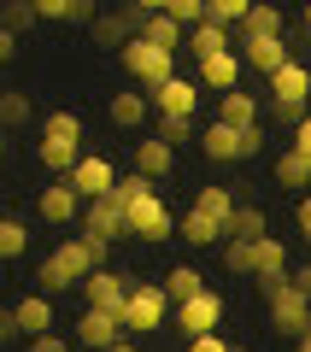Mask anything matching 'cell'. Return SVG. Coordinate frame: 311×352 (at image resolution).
<instances>
[{
	"label": "cell",
	"instance_id": "obj_1",
	"mask_svg": "<svg viewBox=\"0 0 311 352\" xmlns=\"http://www.w3.org/2000/svg\"><path fill=\"white\" fill-rule=\"evenodd\" d=\"M100 264H106V241H94V235H65L59 247L36 264V288H41V294H71V288H83V282L94 276Z\"/></svg>",
	"mask_w": 311,
	"mask_h": 352
},
{
	"label": "cell",
	"instance_id": "obj_2",
	"mask_svg": "<svg viewBox=\"0 0 311 352\" xmlns=\"http://www.w3.org/2000/svg\"><path fill=\"white\" fill-rule=\"evenodd\" d=\"M224 264L235 270V276H253L259 288H270V282H282V276H288V241H276V235L235 241V235H229V247H224Z\"/></svg>",
	"mask_w": 311,
	"mask_h": 352
},
{
	"label": "cell",
	"instance_id": "obj_3",
	"mask_svg": "<svg viewBox=\"0 0 311 352\" xmlns=\"http://www.w3.org/2000/svg\"><path fill=\"white\" fill-rule=\"evenodd\" d=\"M36 159L47 164L53 176H71L76 159H83V118H76V112H47V118H41Z\"/></svg>",
	"mask_w": 311,
	"mask_h": 352
},
{
	"label": "cell",
	"instance_id": "obj_4",
	"mask_svg": "<svg viewBox=\"0 0 311 352\" xmlns=\"http://www.w3.org/2000/svg\"><path fill=\"white\" fill-rule=\"evenodd\" d=\"M264 147V129L253 124V129H241V124H224V118H212V124L200 129V153L212 164H241V159H253V153Z\"/></svg>",
	"mask_w": 311,
	"mask_h": 352
},
{
	"label": "cell",
	"instance_id": "obj_5",
	"mask_svg": "<svg viewBox=\"0 0 311 352\" xmlns=\"http://www.w3.org/2000/svg\"><path fill=\"white\" fill-rule=\"evenodd\" d=\"M305 106H311V71L299 59H288L282 71L270 76V112H276V124L294 129L299 118H305Z\"/></svg>",
	"mask_w": 311,
	"mask_h": 352
},
{
	"label": "cell",
	"instance_id": "obj_6",
	"mask_svg": "<svg viewBox=\"0 0 311 352\" xmlns=\"http://www.w3.org/2000/svg\"><path fill=\"white\" fill-rule=\"evenodd\" d=\"M118 59H124V71L136 76L141 88H159V82H171L176 76V47H159V41H147V36H136L129 47H118Z\"/></svg>",
	"mask_w": 311,
	"mask_h": 352
},
{
	"label": "cell",
	"instance_id": "obj_7",
	"mask_svg": "<svg viewBox=\"0 0 311 352\" xmlns=\"http://www.w3.org/2000/svg\"><path fill=\"white\" fill-rule=\"evenodd\" d=\"M264 300H270V329L282 340H299L305 335V317H311V300L299 294V282L294 276H282V282H270L264 288Z\"/></svg>",
	"mask_w": 311,
	"mask_h": 352
},
{
	"label": "cell",
	"instance_id": "obj_8",
	"mask_svg": "<svg viewBox=\"0 0 311 352\" xmlns=\"http://www.w3.org/2000/svg\"><path fill=\"white\" fill-rule=\"evenodd\" d=\"M171 294H164V282H136V294H129V305H124V329L129 335H153V329L171 317Z\"/></svg>",
	"mask_w": 311,
	"mask_h": 352
},
{
	"label": "cell",
	"instance_id": "obj_9",
	"mask_svg": "<svg viewBox=\"0 0 311 352\" xmlns=\"http://www.w3.org/2000/svg\"><path fill=\"white\" fill-rule=\"evenodd\" d=\"M176 229H182V223L171 217V206H164L153 188L141 194V200H129V235H136V241H153V247H159V241H171Z\"/></svg>",
	"mask_w": 311,
	"mask_h": 352
},
{
	"label": "cell",
	"instance_id": "obj_10",
	"mask_svg": "<svg viewBox=\"0 0 311 352\" xmlns=\"http://www.w3.org/2000/svg\"><path fill=\"white\" fill-rule=\"evenodd\" d=\"M124 335H129V329H124V311L83 305V317H76V346H88V352H112Z\"/></svg>",
	"mask_w": 311,
	"mask_h": 352
},
{
	"label": "cell",
	"instance_id": "obj_11",
	"mask_svg": "<svg viewBox=\"0 0 311 352\" xmlns=\"http://www.w3.org/2000/svg\"><path fill=\"white\" fill-rule=\"evenodd\" d=\"M83 194H76V182L71 176H53L47 188L36 194V212H41V223H53V229H65V223H83Z\"/></svg>",
	"mask_w": 311,
	"mask_h": 352
},
{
	"label": "cell",
	"instance_id": "obj_12",
	"mask_svg": "<svg viewBox=\"0 0 311 352\" xmlns=\"http://www.w3.org/2000/svg\"><path fill=\"white\" fill-rule=\"evenodd\" d=\"M83 235H94V241H106V247H112L118 235H129V206L118 200V194L88 200V206H83Z\"/></svg>",
	"mask_w": 311,
	"mask_h": 352
},
{
	"label": "cell",
	"instance_id": "obj_13",
	"mask_svg": "<svg viewBox=\"0 0 311 352\" xmlns=\"http://www.w3.org/2000/svg\"><path fill=\"white\" fill-rule=\"evenodd\" d=\"M217 323H224V300H217L212 288H200L194 300H182V305H176V329H182L188 340H194V335H212Z\"/></svg>",
	"mask_w": 311,
	"mask_h": 352
},
{
	"label": "cell",
	"instance_id": "obj_14",
	"mask_svg": "<svg viewBox=\"0 0 311 352\" xmlns=\"http://www.w3.org/2000/svg\"><path fill=\"white\" fill-rule=\"evenodd\" d=\"M129 294H136V282H129L124 270H106V264L83 282V300H88V305H106V311H124Z\"/></svg>",
	"mask_w": 311,
	"mask_h": 352
},
{
	"label": "cell",
	"instance_id": "obj_15",
	"mask_svg": "<svg viewBox=\"0 0 311 352\" xmlns=\"http://www.w3.org/2000/svg\"><path fill=\"white\" fill-rule=\"evenodd\" d=\"M235 47H241V59H247V71H259V76H276L288 59H294L282 36H241Z\"/></svg>",
	"mask_w": 311,
	"mask_h": 352
},
{
	"label": "cell",
	"instance_id": "obj_16",
	"mask_svg": "<svg viewBox=\"0 0 311 352\" xmlns=\"http://www.w3.org/2000/svg\"><path fill=\"white\" fill-rule=\"evenodd\" d=\"M71 182H76V194H83V200H106V194L118 188V170H112V159L83 153V159H76V170H71Z\"/></svg>",
	"mask_w": 311,
	"mask_h": 352
},
{
	"label": "cell",
	"instance_id": "obj_17",
	"mask_svg": "<svg viewBox=\"0 0 311 352\" xmlns=\"http://www.w3.org/2000/svg\"><path fill=\"white\" fill-rule=\"evenodd\" d=\"M141 24H147V12L129 0L124 12H100L94 18V36H100V47H129V41L141 36Z\"/></svg>",
	"mask_w": 311,
	"mask_h": 352
},
{
	"label": "cell",
	"instance_id": "obj_18",
	"mask_svg": "<svg viewBox=\"0 0 311 352\" xmlns=\"http://www.w3.org/2000/svg\"><path fill=\"white\" fill-rule=\"evenodd\" d=\"M147 112H159L147 88H118L112 100H106V118H112L118 129H141V124H147Z\"/></svg>",
	"mask_w": 311,
	"mask_h": 352
},
{
	"label": "cell",
	"instance_id": "obj_19",
	"mask_svg": "<svg viewBox=\"0 0 311 352\" xmlns=\"http://www.w3.org/2000/svg\"><path fill=\"white\" fill-rule=\"evenodd\" d=\"M241 71H247L241 47H229V53H206V59H200V82H206V88H217V94L241 88Z\"/></svg>",
	"mask_w": 311,
	"mask_h": 352
},
{
	"label": "cell",
	"instance_id": "obj_20",
	"mask_svg": "<svg viewBox=\"0 0 311 352\" xmlns=\"http://www.w3.org/2000/svg\"><path fill=\"white\" fill-rule=\"evenodd\" d=\"M153 106H159V118H194V106H200V82L171 76V82L153 88Z\"/></svg>",
	"mask_w": 311,
	"mask_h": 352
},
{
	"label": "cell",
	"instance_id": "obj_21",
	"mask_svg": "<svg viewBox=\"0 0 311 352\" xmlns=\"http://www.w3.org/2000/svg\"><path fill=\"white\" fill-rule=\"evenodd\" d=\"M12 323H18V335H47L53 329V294H24V300L12 305Z\"/></svg>",
	"mask_w": 311,
	"mask_h": 352
},
{
	"label": "cell",
	"instance_id": "obj_22",
	"mask_svg": "<svg viewBox=\"0 0 311 352\" xmlns=\"http://www.w3.org/2000/svg\"><path fill=\"white\" fill-rule=\"evenodd\" d=\"M136 170H141V176H153V182H159V176H171V170H176V147H171L164 135L136 141Z\"/></svg>",
	"mask_w": 311,
	"mask_h": 352
},
{
	"label": "cell",
	"instance_id": "obj_23",
	"mask_svg": "<svg viewBox=\"0 0 311 352\" xmlns=\"http://www.w3.org/2000/svg\"><path fill=\"white\" fill-rule=\"evenodd\" d=\"M276 188H288V194H299V188H311V159L299 147H288V153H276Z\"/></svg>",
	"mask_w": 311,
	"mask_h": 352
},
{
	"label": "cell",
	"instance_id": "obj_24",
	"mask_svg": "<svg viewBox=\"0 0 311 352\" xmlns=\"http://www.w3.org/2000/svg\"><path fill=\"white\" fill-rule=\"evenodd\" d=\"M217 118H224V124L253 129V124H259V94H247V88H229V94H217Z\"/></svg>",
	"mask_w": 311,
	"mask_h": 352
},
{
	"label": "cell",
	"instance_id": "obj_25",
	"mask_svg": "<svg viewBox=\"0 0 311 352\" xmlns=\"http://www.w3.org/2000/svg\"><path fill=\"white\" fill-rule=\"evenodd\" d=\"M176 235H182V241H188V247H217V241H224V235H229V229H224V223H217V217H212V212H200V206H194V212H188V217H182V229H176Z\"/></svg>",
	"mask_w": 311,
	"mask_h": 352
},
{
	"label": "cell",
	"instance_id": "obj_26",
	"mask_svg": "<svg viewBox=\"0 0 311 352\" xmlns=\"http://www.w3.org/2000/svg\"><path fill=\"white\" fill-rule=\"evenodd\" d=\"M235 41H229V24H217V18H206V24L188 30V53L194 59H206V53H229Z\"/></svg>",
	"mask_w": 311,
	"mask_h": 352
},
{
	"label": "cell",
	"instance_id": "obj_27",
	"mask_svg": "<svg viewBox=\"0 0 311 352\" xmlns=\"http://www.w3.org/2000/svg\"><path fill=\"white\" fill-rule=\"evenodd\" d=\"M194 206H200V212H212V217H217V223H224V229H229V217L241 212V200H235V188H229V182H206Z\"/></svg>",
	"mask_w": 311,
	"mask_h": 352
},
{
	"label": "cell",
	"instance_id": "obj_28",
	"mask_svg": "<svg viewBox=\"0 0 311 352\" xmlns=\"http://www.w3.org/2000/svg\"><path fill=\"white\" fill-rule=\"evenodd\" d=\"M141 36L159 41V47H188V24H182V18H171V12H147Z\"/></svg>",
	"mask_w": 311,
	"mask_h": 352
},
{
	"label": "cell",
	"instance_id": "obj_29",
	"mask_svg": "<svg viewBox=\"0 0 311 352\" xmlns=\"http://www.w3.org/2000/svg\"><path fill=\"white\" fill-rule=\"evenodd\" d=\"M282 6H270V0H259V6H253L247 12V24H241V36H282Z\"/></svg>",
	"mask_w": 311,
	"mask_h": 352
},
{
	"label": "cell",
	"instance_id": "obj_30",
	"mask_svg": "<svg viewBox=\"0 0 311 352\" xmlns=\"http://www.w3.org/2000/svg\"><path fill=\"white\" fill-rule=\"evenodd\" d=\"M30 252V229H24V217H0V258L12 264V258H24Z\"/></svg>",
	"mask_w": 311,
	"mask_h": 352
},
{
	"label": "cell",
	"instance_id": "obj_31",
	"mask_svg": "<svg viewBox=\"0 0 311 352\" xmlns=\"http://www.w3.org/2000/svg\"><path fill=\"white\" fill-rule=\"evenodd\" d=\"M200 288H206V276H200L194 264H176L171 276H164V294H171V300H176V305H182V300H194V294H200Z\"/></svg>",
	"mask_w": 311,
	"mask_h": 352
},
{
	"label": "cell",
	"instance_id": "obj_32",
	"mask_svg": "<svg viewBox=\"0 0 311 352\" xmlns=\"http://www.w3.org/2000/svg\"><path fill=\"white\" fill-rule=\"evenodd\" d=\"M229 235L235 241H259V235H270V217H264L259 206H241V212L229 217Z\"/></svg>",
	"mask_w": 311,
	"mask_h": 352
},
{
	"label": "cell",
	"instance_id": "obj_33",
	"mask_svg": "<svg viewBox=\"0 0 311 352\" xmlns=\"http://www.w3.org/2000/svg\"><path fill=\"white\" fill-rule=\"evenodd\" d=\"M0 124H6V129H24V124H30V100L18 94V88L0 94Z\"/></svg>",
	"mask_w": 311,
	"mask_h": 352
},
{
	"label": "cell",
	"instance_id": "obj_34",
	"mask_svg": "<svg viewBox=\"0 0 311 352\" xmlns=\"http://www.w3.org/2000/svg\"><path fill=\"white\" fill-rule=\"evenodd\" d=\"M164 12H171V18H182V24L194 30V24H206V18H212V0H171Z\"/></svg>",
	"mask_w": 311,
	"mask_h": 352
},
{
	"label": "cell",
	"instance_id": "obj_35",
	"mask_svg": "<svg viewBox=\"0 0 311 352\" xmlns=\"http://www.w3.org/2000/svg\"><path fill=\"white\" fill-rule=\"evenodd\" d=\"M253 6H259V0H212V18L217 24H247Z\"/></svg>",
	"mask_w": 311,
	"mask_h": 352
},
{
	"label": "cell",
	"instance_id": "obj_36",
	"mask_svg": "<svg viewBox=\"0 0 311 352\" xmlns=\"http://www.w3.org/2000/svg\"><path fill=\"white\" fill-rule=\"evenodd\" d=\"M153 135H164L171 147H182V141H194V118H159V129Z\"/></svg>",
	"mask_w": 311,
	"mask_h": 352
},
{
	"label": "cell",
	"instance_id": "obj_37",
	"mask_svg": "<svg viewBox=\"0 0 311 352\" xmlns=\"http://www.w3.org/2000/svg\"><path fill=\"white\" fill-rule=\"evenodd\" d=\"M36 24V6L30 0H6V30H30Z\"/></svg>",
	"mask_w": 311,
	"mask_h": 352
},
{
	"label": "cell",
	"instance_id": "obj_38",
	"mask_svg": "<svg viewBox=\"0 0 311 352\" xmlns=\"http://www.w3.org/2000/svg\"><path fill=\"white\" fill-rule=\"evenodd\" d=\"M188 352H229V340L212 329V335H194V340H188Z\"/></svg>",
	"mask_w": 311,
	"mask_h": 352
},
{
	"label": "cell",
	"instance_id": "obj_39",
	"mask_svg": "<svg viewBox=\"0 0 311 352\" xmlns=\"http://www.w3.org/2000/svg\"><path fill=\"white\" fill-rule=\"evenodd\" d=\"M94 18H100L94 0H71V18H65V24H94Z\"/></svg>",
	"mask_w": 311,
	"mask_h": 352
},
{
	"label": "cell",
	"instance_id": "obj_40",
	"mask_svg": "<svg viewBox=\"0 0 311 352\" xmlns=\"http://www.w3.org/2000/svg\"><path fill=\"white\" fill-rule=\"evenodd\" d=\"M36 18H71V0H30Z\"/></svg>",
	"mask_w": 311,
	"mask_h": 352
},
{
	"label": "cell",
	"instance_id": "obj_41",
	"mask_svg": "<svg viewBox=\"0 0 311 352\" xmlns=\"http://www.w3.org/2000/svg\"><path fill=\"white\" fill-rule=\"evenodd\" d=\"M294 223H299V241H311V194H299V206H294Z\"/></svg>",
	"mask_w": 311,
	"mask_h": 352
},
{
	"label": "cell",
	"instance_id": "obj_42",
	"mask_svg": "<svg viewBox=\"0 0 311 352\" xmlns=\"http://www.w3.org/2000/svg\"><path fill=\"white\" fill-rule=\"evenodd\" d=\"M294 147H299V153H305V159H311V112H305V118H299V124H294Z\"/></svg>",
	"mask_w": 311,
	"mask_h": 352
},
{
	"label": "cell",
	"instance_id": "obj_43",
	"mask_svg": "<svg viewBox=\"0 0 311 352\" xmlns=\"http://www.w3.org/2000/svg\"><path fill=\"white\" fill-rule=\"evenodd\" d=\"M0 59H6V65L18 59V30H6V24H0Z\"/></svg>",
	"mask_w": 311,
	"mask_h": 352
},
{
	"label": "cell",
	"instance_id": "obj_44",
	"mask_svg": "<svg viewBox=\"0 0 311 352\" xmlns=\"http://www.w3.org/2000/svg\"><path fill=\"white\" fill-rule=\"evenodd\" d=\"M30 352H59V335H53V329L47 335H30Z\"/></svg>",
	"mask_w": 311,
	"mask_h": 352
},
{
	"label": "cell",
	"instance_id": "obj_45",
	"mask_svg": "<svg viewBox=\"0 0 311 352\" xmlns=\"http://www.w3.org/2000/svg\"><path fill=\"white\" fill-rule=\"evenodd\" d=\"M288 276H294V282H299V294H305V300H311V264H294Z\"/></svg>",
	"mask_w": 311,
	"mask_h": 352
},
{
	"label": "cell",
	"instance_id": "obj_46",
	"mask_svg": "<svg viewBox=\"0 0 311 352\" xmlns=\"http://www.w3.org/2000/svg\"><path fill=\"white\" fill-rule=\"evenodd\" d=\"M141 12H164V6H171V0H136Z\"/></svg>",
	"mask_w": 311,
	"mask_h": 352
},
{
	"label": "cell",
	"instance_id": "obj_47",
	"mask_svg": "<svg viewBox=\"0 0 311 352\" xmlns=\"http://www.w3.org/2000/svg\"><path fill=\"white\" fill-rule=\"evenodd\" d=\"M112 352H141V346H136V335H124V340H118Z\"/></svg>",
	"mask_w": 311,
	"mask_h": 352
},
{
	"label": "cell",
	"instance_id": "obj_48",
	"mask_svg": "<svg viewBox=\"0 0 311 352\" xmlns=\"http://www.w3.org/2000/svg\"><path fill=\"white\" fill-rule=\"evenodd\" d=\"M299 24H305V30H311V0H305V6H299Z\"/></svg>",
	"mask_w": 311,
	"mask_h": 352
},
{
	"label": "cell",
	"instance_id": "obj_49",
	"mask_svg": "<svg viewBox=\"0 0 311 352\" xmlns=\"http://www.w3.org/2000/svg\"><path fill=\"white\" fill-rule=\"evenodd\" d=\"M299 352H311V335H299Z\"/></svg>",
	"mask_w": 311,
	"mask_h": 352
},
{
	"label": "cell",
	"instance_id": "obj_50",
	"mask_svg": "<svg viewBox=\"0 0 311 352\" xmlns=\"http://www.w3.org/2000/svg\"><path fill=\"white\" fill-rule=\"evenodd\" d=\"M305 335H311V317H305Z\"/></svg>",
	"mask_w": 311,
	"mask_h": 352
},
{
	"label": "cell",
	"instance_id": "obj_51",
	"mask_svg": "<svg viewBox=\"0 0 311 352\" xmlns=\"http://www.w3.org/2000/svg\"><path fill=\"white\" fill-rule=\"evenodd\" d=\"M229 352H247V346H229Z\"/></svg>",
	"mask_w": 311,
	"mask_h": 352
},
{
	"label": "cell",
	"instance_id": "obj_52",
	"mask_svg": "<svg viewBox=\"0 0 311 352\" xmlns=\"http://www.w3.org/2000/svg\"><path fill=\"white\" fill-rule=\"evenodd\" d=\"M59 352H71V346H59Z\"/></svg>",
	"mask_w": 311,
	"mask_h": 352
}]
</instances>
